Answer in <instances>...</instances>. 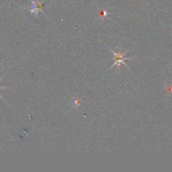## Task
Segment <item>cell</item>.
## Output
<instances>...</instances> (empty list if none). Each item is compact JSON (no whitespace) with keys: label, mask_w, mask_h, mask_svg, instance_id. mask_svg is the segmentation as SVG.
<instances>
[{"label":"cell","mask_w":172,"mask_h":172,"mask_svg":"<svg viewBox=\"0 0 172 172\" xmlns=\"http://www.w3.org/2000/svg\"><path fill=\"white\" fill-rule=\"evenodd\" d=\"M73 108H79L82 105V100L81 98H77V97H73V102H72Z\"/></svg>","instance_id":"3"},{"label":"cell","mask_w":172,"mask_h":172,"mask_svg":"<svg viewBox=\"0 0 172 172\" xmlns=\"http://www.w3.org/2000/svg\"><path fill=\"white\" fill-rule=\"evenodd\" d=\"M110 50H111V52L114 54V64L112 65L110 68H113V67H116V66L120 67L121 64L124 65L125 67H127L128 68V65L126 64L125 60H130V59H131V57H126V54L129 52V50H127L125 53H123L121 49H119V51H118V52H116V51H114V50H111V49H110Z\"/></svg>","instance_id":"1"},{"label":"cell","mask_w":172,"mask_h":172,"mask_svg":"<svg viewBox=\"0 0 172 172\" xmlns=\"http://www.w3.org/2000/svg\"><path fill=\"white\" fill-rule=\"evenodd\" d=\"M31 3H32V8L30 9H29V12L31 14V15H34L35 16L38 15L39 11L42 12L44 15H45V13L43 11L44 9V3L45 1H42V2H39L38 0L37 1H35V0H30Z\"/></svg>","instance_id":"2"},{"label":"cell","mask_w":172,"mask_h":172,"mask_svg":"<svg viewBox=\"0 0 172 172\" xmlns=\"http://www.w3.org/2000/svg\"><path fill=\"white\" fill-rule=\"evenodd\" d=\"M107 15H108V12L106 11V10H102V19L107 17Z\"/></svg>","instance_id":"4"},{"label":"cell","mask_w":172,"mask_h":172,"mask_svg":"<svg viewBox=\"0 0 172 172\" xmlns=\"http://www.w3.org/2000/svg\"><path fill=\"white\" fill-rule=\"evenodd\" d=\"M0 81H1V78H0ZM6 88H5V87H0V89H6ZM0 98H2L3 100H4L3 98V97L1 96V95H0Z\"/></svg>","instance_id":"5"}]
</instances>
